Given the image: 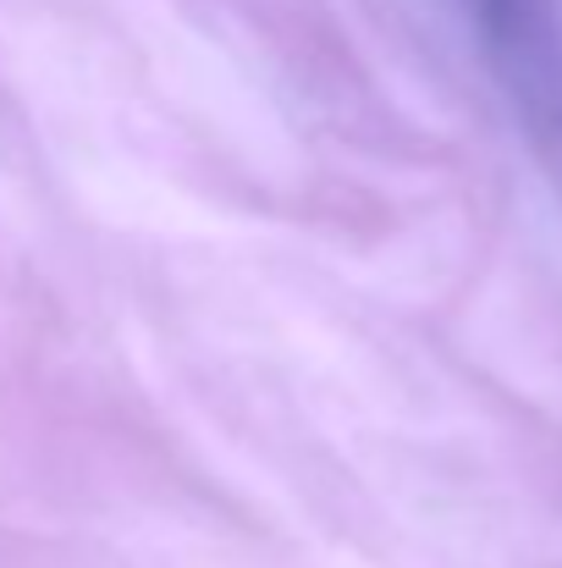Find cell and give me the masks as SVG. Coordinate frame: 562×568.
Here are the masks:
<instances>
[{"label": "cell", "instance_id": "cell-1", "mask_svg": "<svg viewBox=\"0 0 562 568\" xmlns=\"http://www.w3.org/2000/svg\"><path fill=\"white\" fill-rule=\"evenodd\" d=\"M486 6H497V11H508V6H513V0H486Z\"/></svg>", "mask_w": 562, "mask_h": 568}]
</instances>
